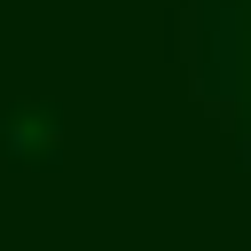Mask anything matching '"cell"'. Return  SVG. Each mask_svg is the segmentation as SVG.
<instances>
[{"label":"cell","mask_w":251,"mask_h":251,"mask_svg":"<svg viewBox=\"0 0 251 251\" xmlns=\"http://www.w3.org/2000/svg\"><path fill=\"white\" fill-rule=\"evenodd\" d=\"M227 102H235V110L251 118V24H243V31L227 39Z\"/></svg>","instance_id":"cell-1"}]
</instances>
